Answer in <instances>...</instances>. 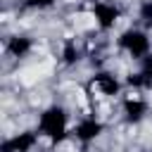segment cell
Segmentation results:
<instances>
[{
  "mask_svg": "<svg viewBox=\"0 0 152 152\" xmlns=\"http://www.w3.org/2000/svg\"><path fill=\"white\" fill-rule=\"evenodd\" d=\"M36 131L40 133L43 140H48L50 145H62L71 138V119H69V109L59 102H52L48 107L40 109L38 121H36Z\"/></svg>",
  "mask_w": 152,
  "mask_h": 152,
  "instance_id": "obj_1",
  "label": "cell"
},
{
  "mask_svg": "<svg viewBox=\"0 0 152 152\" xmlns=\"http://www.w3.org/2000/svg\"><path fill=\"white\" fill-rule=\"evenodd\" d=\"M116 48L119 52H124L126 57L131 59H140L145 57L147 52H152V38H150V31L142 28V26H128L119 33L116 38Z\"/></svg>",
  "mask_w": 152,
  "mask_h": 152,
  "instance_id": "obj_2",
  "label": "cell"
},
{
  "mask_svg": "<svg viewBox=\"0 0 152 152\" xmlns=\"http://www.w3.org/2000/svg\"><path fill=\"white\" fill-rule=\"evenodd\" d=\"M88 90L93 95L102 97V100H112V97H119L126 90V83L112 69H95L93 76L88 78Z\"/></svg>",
  "mask_w": 152,
  "mask_h": 152,
  "instance_id": "obj_3",
  "label": "cell"
},
{
  "mask_svg": "<svg viewBox=\"0 0 152 152\" xmlns=\"http://www.w3.org/2000/svg\"><path fill=\"white\" fill-rule=\"evenodd\" d=\"M119 112H121V119L128 124V126H138L147 119L150 114V102L142 97V93H128L121 97V104H119Z\"/></svg>",
  "mask_w": 152,
  "mask_h": 152,
  "instance_id": "obj_4",
  "label": "cell"
},
{
  "mask_svg": "<svg viewBox=\"0 0 152 152\" xmlns=\"http://www.w3.org/2000/svg\"><path fill=\"white\" fill-rule=\"evenodd\" d=\"M121 14H124L121 7H119L116 2H112V0H95V2L90 5V17H93L95 26H97L102 33L112 31V28L119 24Z\"/></svg>",
  "mask_w": 152,
  "mask_h": 152,
  "instance_id": "obj_5",
  "label": "cell"
},
{
  "mask_svg": "<svg viewBox=\"0 0 152 152\" xmlns=\"http://www.w3.org/2000/svg\"><path fill=\"white\" fill-rule=\"evenodd\" d=\"M102 133H104V121L100 116H95V114H86L76 124H71V138L76 142H81V145L95 142Z\"/></svg>",
  "mask_w": 152,
  "mask_h": 152,
  "instance_id": "obj_6",
  "label": "cell"
},
{
  "mask_svg": "<svg viewBox=\"0 0 152 152\" xmlns=\"http://www.w3.org/2000/svg\"><path fill=\"white\" fill-rule=\"evenodd\" d=\"M124 83L133 93H147V90H152V52H147L145 57L138 59V66L126 74Z\"/></svg>",
  "mask_w": 152,
  "mask_h": 152,
  "instance_id": "obj_7",
  "label": "cell"
},
{
  "mask_svg": "<svg viewBox=\"0 0 152 152\" xmlns=\"http://www.w3.org/2000/svg\"><path fill=\"white\" fill-rule=\"evenodd\" d=\"M38 142H40V133L36 128H24L5 135L0 142V152H36Z\"/></svg>",
  "mask_w": 152,
  "mask_h": 152,
  "instance_id": "obj_8",
  "label": "cell"
},
{
  "mask_svg": "<svg viewBox=\"0 0 152 152\" xmlns=\"http://www.w3.org/2000/svg\"><path fill=\"white\" fill-rule=\"evenodd\" d=\"M33 50H36V40H33L31 36H26V33H14V36H10V38L5 40V55H7L10 59L21 62V59H26Z\"/></svg>",
  "mask_w": 152,
  "mask_h": 152,
  "instance_id": "obj_9",
  "label": "cell"
},
{
  "mask_svg": "<svg viewBox=\"0 0 152 152\" xmlns=\"http://www.w3.org/2000/svg\"><path fill=\"white\" fill-rule=\"evenodd\" d=\"M59 62H62V66H66V69H71V66H76V64H81L83 62V48H81V43L76 40V38H64L62 40V45H59Z\"/></svg>",
  "mask_w": 152,
  "mask_h": 152,
  "instance_id": "obj_10",
  "label": "cell"
},
{
  "mask_svg": "<svg viewBox=\"0 0 152 152\" xmlns=\"http://www.w3.org/2000/svg\"><path fill=\"white\" fill-rule=\"evenodd\" d=\"M138 26H142V28H152V0H140V5H138Z\"/></svg>",
  "mask_w": 152,
  "mask_h": 152,
  "instance_id": "obj_11",
  "label": "cell"
},
{
  "mask_svg": "<svg viewBox=\"0 0 152 152\" xmlns=\"http://www.w3.org/2000/svg\"><path fill=\"white\" fill-rule=\"evenodd\" d=\"M59 0H21V5L31 12H45V10H52Z\"/></svg>",
  "mask_w": 152,
  "mask_h": 152,
  "instance_id": "obj_12",
  "label": "cell"
}]
</instances>
